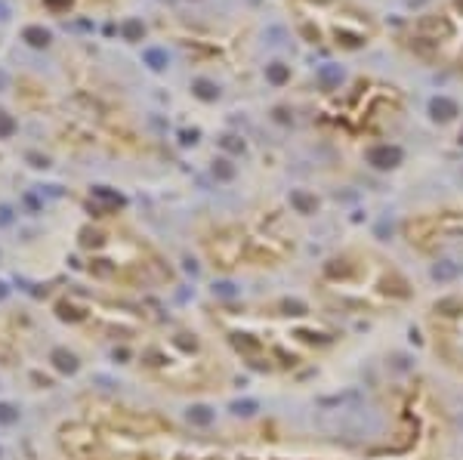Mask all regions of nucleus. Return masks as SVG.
<instances>
[{"label":"nucleus","instance_id":"18","mask_svg":"<svg viewBox=\"0 0 463 460\" xmlns=\"http://www.w3.org/2000/svg\"><path fill=\"white\" fill-rule=\"evenodd\" d=\"M213 290H216L219 297H235V284H229V281H216Z\"/></svg>","mask_w":463,"mask_h":460},{"label":"nucleus","instance_id":"23","mask_svg":"<svg viewBox=\"0 0 463 460\" xmlns=\"http://www.w3.org/2000/svg\"><path fill=\"white\" fill-rule=\"evenodd\" d=\"M235 343L244 346V349H257V343H254V340H244V337H235Z\"/></svg>","mask_w":463,"mask_h":460},{"label":"nucleus","instance_id":"17","mask_svg":"<svg viewBox=\"0 0 463 460\" xmlns=\"http://www.w3.org/2000/svg\"><path fill=\"white\" fill-rule=\"evenodd\" d=\"M213 173H216L219 179H232V167H229V161H216Z\"/></svg>","mask_w":463,"mask_h":460},{"label":"nucleus","instance_id":"22","mask_svg":"<svg viewBox=\"0 0 463 460\" xmlns=\"http://www.w3.org/2000/svg\"><path fill=\"white\" fill-rule=\"evenodd\" d=\"M9 219H12V210H9V207H0V226H6Z\"/></svg>","mask_w":463,"mask_h":460},{"label":"nucleus","instance_id":"21","mask_svg":"<svg viewBox=\"0 0 463 460\" xmlns=\"http://www.w3.org/2000/svg\"><path fill=\"white\" fill-rule=\"evenodd\" d=\"M222 145H226L229 151H241V148H244L241 142H235V136H226V139H222Z\"/></svg>","mask_w":463,"mask_h":460},{"label":"nucleus","instance_id":"1","mask_svg":"<svg viewBox=\"0 0 463 460\" xmlns=\"http://www.w3.org/2000/svg\"><path fill=\"white\" fill-rule=\"evenodd\" d=\"M368 161L377 167V170H389V167L401 164V148L398 145H374L368 151Z\"/></svg>","mask_w":463,"mask_h":460},{"label":"nucleus","instance_id":"25","mask_svg":"<svg viewBox=\"0 0 463 460\" xmlns=\"http://www.w3.org/2000/svg\"><path fill=\"white\" fill-rule=\"evenodd\" d=\"M3 297H6V287H3V284H0V300H3Z\"/></svg>","mask_w":463,"mask_h":460},{"label":"nucleus","instance_id":"6","mask_svg":"<svg viewBox=\"0 0 463 460\" xmlns=\"http://www.w3.org/2000/svg\"><path fill=\"white\" fill-rule=\"evenodd\" d=\"M142 56H145V65H151L154 71H161V68H167V62H170V59H167V53H164V50H158V47H148Z\"/></svg>","mask_w":463,"mask_h":460},{"label":"nucleus","instance_id":"3","mask_svg":"<svg viewBox=\"0 0 463 460\" xmlns=\"http://www.w3.org/2000/svg\"><path fill=\"white\" fill-rule=\"evenodd\" d=\"M50 358H53V365L59 368L62 374H74V371H77V358H74L71 352H65V349H53Z\"/></svg>","mask_w":463,"mask_h":460},{"label":"nucleus","instance_id":"5","mask_svg":"<svg viewBox=\"0 0 463 460\" xmlns=\"http://www.w3.org/2000/svg\"><path fill=\"white\" fill-rule=\"evenodd\" d=\"M195 96L198 99H204V102H213L216 96H219V90H216V83H210V80H195Z\"/></svg>","mask_w":463,"mask_h":460},{"label":"nucleus","instance_id":"11","mask_svg":"<svg viewBox=\"0 0 463 460\" xmlns=\"http://www.w3.org/2000/svg\"><path fill=\"white\" fill-rule=\"evenodd\" d=\"M142 34H145V28H142V22H136V19H130V22H124V37H127V40H142Z\"/></svg>","mask_w":463,"mask_h":460},{"label":"nucleus","instance_id":"9","mask_svg":"<svg viewBox=\"0 0 463 460\" xmlns=\"http://www.w3.org/2000/svg\"><path fill=\"white\" fill-rule=\"evenodd\" d=\"M56 312H59L62 322H80V318H83V309H77V306H71V303H59V306H56Z\"/></svg>","mask_w":463,"mask_h":460},{"label":"nucleus","instance_id":"24","mask_svg":"<svg viewBox=\"0 0 463 460\" xmlns=\"http://www.w3.org/2000/svg\"><path fill=\"white\" fill-rule=\"evenodd\" d=\"M6 19H9V6L0 0V22H6Z\"/></svg>","mask_w":463,"mask_h":460},{"label":"nucleus","instance_id":"4","mask_svg":"<svg viewBox=\"0 0 463 460\" xmlns=\"http://www.w3.org/2000/svg\"><path fill=\"white\" fill-rule=\"evenodd\" d=\"M290 204L297 207L300 213H315V207H318L315 198H312V195H306V192H293L290 195Z\"/></svg>","mask_w":463,"mask_h":460},{"label":"nucleus","instance_id":"15","mask_svg":"<svg viewBox=\"0 0 463 460\" xmlns=\"http://www.w3.org/2000/svg\"><path fill=\"white\" fill-rule=\"evenodd\" d=\"M93 195H96V198H102V201H111V204H124V198H121V195L108 192V189H93Z\"/></svg>","mask_w":463,"mask_h":460},{"label":"nucleus","instance_id":"13","mask_svg":"<svg viewBox=\"0 0 463 460\" xmlns=\"http://www.w3.org/2000/svg\"><path fill=\"white\" fill-rule=\"evenodd\" d=\"M12 130H16V121H12L6 111H0V136L6 139V136H12Z\"/></svg>","mask_w":463,"mask_h":460},{"label":"nucleus","instance_id":"16","mask_svg":"<svg viewBox=\"0 0 463 460\" xmlns=\"http://www.w3.org/2000/svg\"><path fill=\"white\" fill-rule=\"evenodd\" d=\"M232 411H235V414H244V417H247V414H254V411H257V401H235V405H232Z\"/></svg>","mask_w":463,"mask_h":460},{"label":"nucleus","instance_id":"14","mask_svg":"<svg viewBox=\"0 0 463 460\" xmlns=\"http://www.w3.org/2000/svg\"><path fill=\"white\" fill-rule=\"evenodd\" d=\"M16 417H19V411L12 405H0V423H16Z\"/></svg>","mask_w":463,"mask_h":460},{"label":"nucleus","instance_id":"10","mask_svg":"<svg viewBox=\"0 0 463 460\" xmlns=\"http://www.w3.org/2000/svg\"><path fill=\"white\" fill-rule=\"evenodd\" d=\"M189 420H192V423H201V426H207L210 420H213V414H210V408H204V405H195V408L189 411Z\"/></svg>","mask_w":463,"mask_h":460},{"label":"nucleus","instance_id":"2","mask_svg":"<svg viewBox=\"0 0 463 460\" xmlns=\"http://www.w3.org/2000/svg\"><path fill=\"white\" fill-rule=\"evenodd\" d=\"M429 111H432L436 121H451V118H457V102L448 99V96H436V99L429 102Z\"/></svg>","mask_w":463,"mask_h":460},{"label":"nucleus","instance_id":"8","mask_svg":"<svg viewBox=\"0 0 463 460\" xmlns=\"http://www.w3.org/2000/svg\"><path fill=\"white\" fill-rule=\"evenodd\" d=\"M265 77H269L272 83H284V80L290 77V71H287V65L272 62V65H265Z\"/></svg>","mask_w":463,"mask_h":460},{"label":"nucleus","instance_id":"7","mask_svg":"<svg viewBox=\"0 0 463 460\" xmlns=\"http://www.w3.org/2000/svg\"><path fill=\"white\" fill-rule=\"evenodd\" d=\"M25 40H28L31 47H47V44H50V31H44V28L31 25V28H25Z\"/></svg>","mask_w":463,"mask_h":460},{"label":"nucleus","instance_id":"19","mask_svg":"<svg viewBox=\"0 0 463 460\" xmlns=\"http://www.w3.org/2000/svg\"><path fill=\"white\" fill-rule=\"evenodd\" d=\"M284 309H287V315H303V312H306V306L297 303V300H287V303H284Z\"/></svg>","mask_w":463,"mask_h":460},{"label":"nucleus","instance_id":"20","mask_svg":"<svg viewBox=\"0 0 463 460\" xmlns=\"http://www.w3.org/2000/svg\"><path fill=\"white\" fill-rule=\"evenodd\" d=\"M432 275H436V278H451V275H454V266H448V263H442V266H436V269H432Z\"/></svg>","mask_w":463,"mask_h":460},{"label":"nucleus","instance_id":"12","mask_svg":"<svg viewBox=\"0 0 463 460\" xmlns=\"http://www.w3.org/2000/svg\"><path fill=\"white\" fill-rule=\"evenodd\" d=\"M321 80H328V83H333V80H340L343 77V71H340V65H321Z\"/></svg>","mask_w":463,"mask_h":460}]
</instances>
